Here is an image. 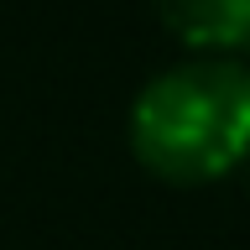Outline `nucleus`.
<instances>
[{"mask_svg": "<svg viewBox=\"0 0 250 250\" xmlns=\"http://www.w3.org/2000/svg\"><path fill=\"white\" fill-rule=\"evenodd\" d=\"M130 151L162 183H214L250 162V68L193 58L162 68L130 99Z\"/></svg>", "mask_w": 250, "mask_h": 250, "instance_id": "obj_1", "label": "nucleus"}, {"mask_svg": "<svg viewBox=\"0 0 250 250\" xmlns=\"http://www.w3.org/2000/svg\"><path fill=\"white\" fill-rule=\"evenodd\" d=\"M162 26L198 52H229L250 42V0H151Z\"/></svg>", "mask_w": 250, "mask_h": 250, "instance_id": "obj_2", "label": "nucleus"}]
</instances>
